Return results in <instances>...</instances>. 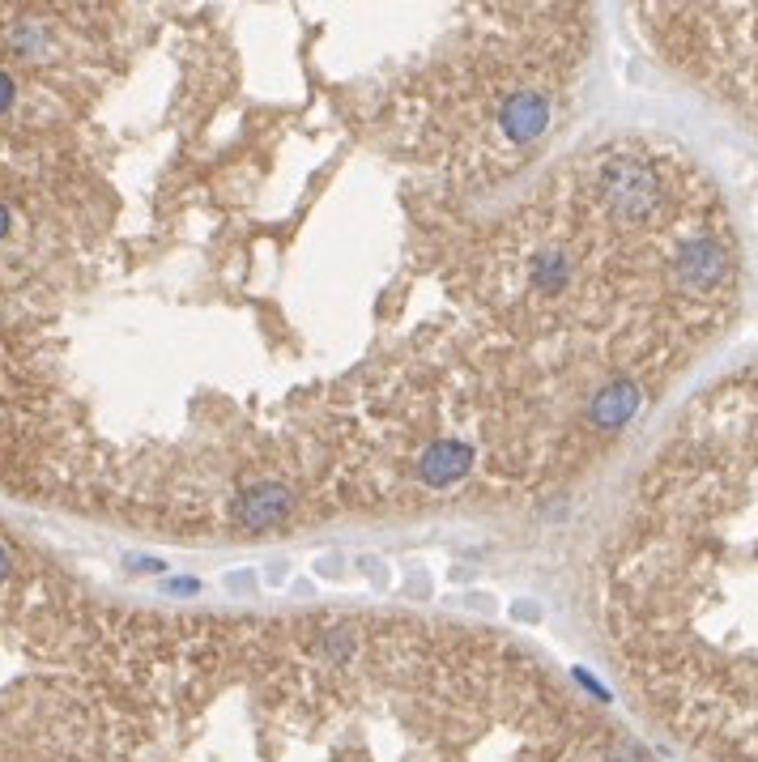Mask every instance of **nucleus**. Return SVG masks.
Wrapping results in <instances>:
<instances>
[{
  "instance_id": "f03ea898",
  "label": "nucleus",
  "mask_w": 758,
  "mask_h": 762,
  "mask_svg": "<svg viewBox=\"0 0 758 762\" xmlns=\"http://www.w3.org/2000/svg\"><path fill=\"white\" fill-rule=\"evenodd\" d=\"M13 107V81L0 73V111H9Z\"/></svg>"
},
{
  "instance_id": "20e7f679",
  "label": "nucleus",
  "mask_w": 758,
  "mask_h": 762,
  "mask_svg": "<svg viewBox=\"0 0 758 762\" xmlns=\"http://www.w3.org/2000/svg\"><path fill=\"white\" fill-rule=\"evenodd\" d=\"M4 230H9V214H4V205H0V239H4Z\"/></svg>"
},
{
  "instance_id": "f257e3e1",
  "label": "nucleus",
  "mask_w": 758,
  "mask_h": 762,
  "mask_svg": "<svg viewBox=\"0 0 758 762\" xmlns=\"http://www.w3.org/2000/svg\"><path fill=\"white\" fill-rule=\"evenodd\" d=\"M652 22L682 39L678 64L758 120V4L750 9H648Z\"/></svg>"
},
{
  "instance_id": "7ed1b4c3",
  "label": "nucleus",
  "mask_w": 758,
  "mask_h": 762,
  "mask_svg": "<svg viewBox=\"0 0 758 762\" xmlns=\"http://www.w3.org/2000/svg\"><path fill=\"white\" fill-rule=\"evenodd\" d=\"M9 575V554H4V545H0V579Z\"/></svg>"
}]
</instances>
